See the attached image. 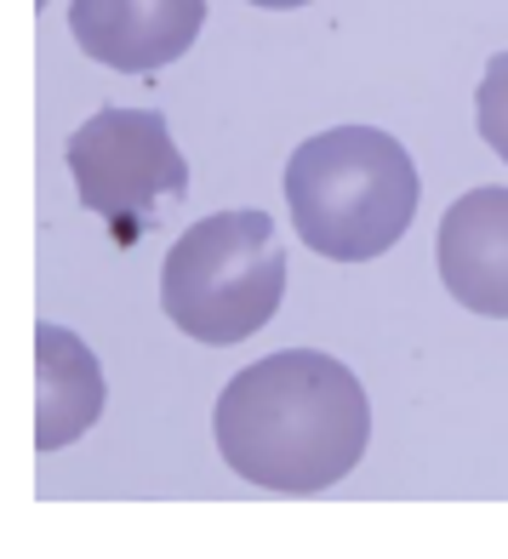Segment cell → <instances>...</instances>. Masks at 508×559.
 <instances>
[{"instance_id":"7","label":"cell","mask_w":508,"mask_h":559,"mask_svg":"<svg viewBox=\"0 0 508 559\" xmlns=\"http://www.w3.org/2000/svg\"><path fill=\"white\" fill-rule=\"evenodd\" d=\"M104 366L86 337H74L69 325H35V445L63 451L86 440L97 417H104Z\"/></svg>"},{"instance_id":"4","label":"cell","mask_w":508,"mask_h":559,"mask_svg":"<svg viewBox=\"0 0 508 559\" xmlns=\"http://www.w3.org/2000/svg\"><path fill=\"white\" fill-rule=\"evenodd\" d=\"M74 200L115 228V240H138L166 206L189 194V160L177 155L172 126L155 109H97L69 138Z\"/></svg>"},{"instance_id":"1","label":"cell","mask_w":508,"mask_h":559,"mask_svg":"<svg viewBox=\"0 0 508 559\" xmlns=\"http://www.w3.org/2000/svg\"><path fill=\"white\" fill-rule=\"evenodd\" d=\"M212 440L228 474L274 497H315L361 468L371 400L338 354L281 348L240 366L212 405Z\"/></svg>"},{"instance_id":"2","label":"cell","mask_w":508,"mask_h":559,"mask_svg":"<svg viewBox=\"0 0 508 559\" xmlns=\"http://www.w3.org/2000/svg\"><path fill=\"white\" fill-rule=\"evenodd\" d=\"M423 177L405 143L383 126H332L292 148L286 212L297 240L326 263H371L405 240Z\"/></svg>"},{"instance_id":"3","label":"cell","mask_w":508,"mask_h":559,"mask_svg":"<svg viewBox=\"0 0 508 559\" xmlns=\"http://www.w3.org/2000/svg\"><path fill=\"white\" fill-rule=\"evenodd\" d=\"M286 297V246L269 212H212L166 246L161 309L184 337L235 348L258 337Z\"/></svg>"},{"instance_id":"6","label":"cell","mask_w":508,"mask_h":559,"mask_svg":"<svg viewBox=\"0 0 508 559\" xmlns=\"http://www.w3.org/2000/svg\"><path fill=\"white\" fill-rule=\"evenodd\" d=\"M435 269L469 314L508 320V183L451 200L435 228Z\"/></svg>"},{"instance_id":"5","label":"cell","mask_w":508,"mask_h":559,"mask_svg":"<svg viewBox=\"0 0 508 559\" xmlns=\"http://www.w3.org/2000/svg\"><path fill=\"white\" fill-rule=\"evenodd\" d=\"M206 0H74V46L120 74H155L200 40Z\"/></svg>"},{"instance_id":"8","label":"cell","mask_w":508,"mask_h":559,"mask_svg":"<svg viewBox=\"0 0 508 559\" xmlns=\"http://www.w3.org/2000/svg\"><path fill=\"white\" fill-rule=\"evenodd\" d=\"M474 126L486 148L497 160H508V52H497L480 74V92H474Z\"/></svg>"},{"instance_id":"9","label":"cell","mask_w":508,"mask_h":559,"mask_svg":"<svg viewBox=\"0 0 508 559\" xmlns=\"http://www.w3.org/2000/svg\"><path fill=\"white\" fill-rule=\"evenodd\" d=\"M246 7H263V12H292V7H309V0H246Z\"/></svg>"}]
</instances>
